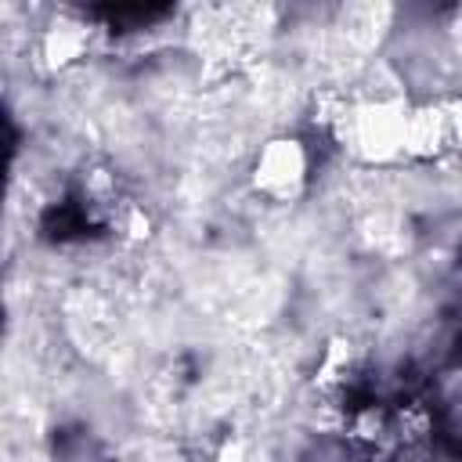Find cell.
I'll return each instance as SVG.
<instances>
[{
  "instance_id": "1",
  "label": "cell",
  "mask_w": 462,
  "mask_h": 462,
  "mask_svg": "<svg viewBox=\"0 0 462 462\" xmlns=\"http://www.w3.org/2000/svg\"><path fill=\"white\" fill-rule=\"evenodd\" d=\"M307 148L292 137H278L271 141L260 155H256V166H253V184L256 191H263L267 199H296L307 184Z\"/></svg>"
}]
</instances>
